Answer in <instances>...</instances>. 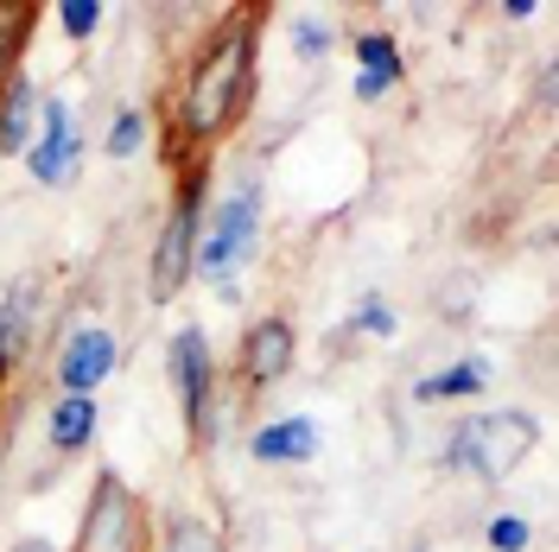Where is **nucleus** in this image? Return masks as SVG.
<instances>
[{"label": "nucleus", "instance_id": "1a4fd4ad", "mask_svg": "<svg viewBox=\"0 0 559 552\" xmlns=\"http://www.w3.org/2000/svg\"><path fill=\"white\" fill-rule=\"evenodd\" d=\"M115 369H121V337H115V324L83 317V324H70V337L58 344L51 381H58V394H103Z\"/></svg>", "mask_w": 559, "mask_h": 552}, {"label": "nucleus", "instance_id": "9b49d317", "mask_svg": "<svg viewBox=\"0 0 559 552\" xmlns=\"http://www.w3.org/2000/svg\"><path fill=\"white\" fill-rule=\"evenodd\" d=\"M324 451V425L312 413H280V419H261L248 432V457L267 464V470H299Z\"/></svg>", "mask_w": 559, "mask_h": 552}, {"label": "nucleus", "instance_id": "6e6552de", "mask_svg": "<svg viewBox=\"0 0 559 552\" xmlns=\"http://www.w3.org/2000/svg\"><path fill=\"white\" fill-rule=\"evenodd\" d=\"M26 172H33L38 191H70L76 172H83V121L64 96H45L38 108V134L26 146Z\"/></svg>", "mask_w": 559, "mask_h": 552}, {"label": "nucleus", "instance_id": "7ed1b4c3", "mask_svg": "<svg viewBox=\"0 0 559 552\" xmlns=\"http://www.w3.org/2000/svg\"><path fill=\"white\" fill-rule=\"evenodd\" d=\"M540 451V419L527 407H489V413H464L439 445V470L471 477V483H509L527 457Z\"/></svg>", "mask_w": 559, "mask_h": 552}, {"label": "nucleus", "instance_id": "412c9836", "mask_svg": "<svg viewBox=\"0 0 559 552\" xmlns=\"http://www.w3.org/2000/svg\"><path fill=\"white\" fill-rule=\"evenodd\" d=\"M108 20L103 0H58V33L70 38V45H83V38H96Z\"/></svg>", "mask_w": 559, "mask_h": 552}, {"label": "nucleus", "instance_id": "20e7f679", "mask_svg": "<svg viewBox=\"0 0 559 552\" xmlns=\"http://www.w3.org/2000/svg\"><path fill=\"white\" fill-rule=\"evenodd\" d=\"M210 204V159H185L173 184V204L159 216V236L146 254V299L153 305H173L178 292L191 286V254H198V223Z\"/></svg>", "mask_w": 559, "mask_h": 552}, {"label": "nucleus", "instance_id": "aec40b11", "mask_svg": "<svg viewBox=\"0 0 559 552\" xmlns=\"http://www.w3.org/2000/svg\"><path fill=\"white\" fill-rule=\"evenodd\" d=\"M349 331H356V337H376V344H394V337H401V311L388 305L382 292H362V299L349 305Z\"/></svg>", "mask_w": 559, "mask_h": 552}, {"label": "nucleus", "instance_id": "dca6fc26", "mask_svg": "<svg viewBox=\"0 0 559 552\" xmlns=\"http://www.w3.org/2000/svg\"><path fill=\"white\" fill-rule=\"evenodd\" d=\"M153 146V108L146 103H128V108H115V121H108V134H103V153L108 159H140Z\"/></svg>", "mask_w": 559, "mask_h": 552}, {"label": "nucleus", "instance_id": "423d86ee", "mask_svg": "<svg viewBox=\"0 0 559 552\" xmlns=\"http://www.w3.org/2000/svg\"><path fill=\"white\" fill-rule=\"evenodd\" d=\"M70 552H153V527H146V502L134 495V483L121 470H103L90 495H83V515H76V540Z\"/></svg>", "mask_w": 559, "mask_h": 552}, {"label": "nucleus", "instance_id": "5701e85b", "mask_svg": "<svg viewBox=\"0 0 559 552\" xmlns=\"http://www.w3.org/2000/svg\"><path fill=\"white\" fill-rule=\"evenodd\" d=\"M7 552H64V547H58V540H45V533H20Z\"/></svg>", "mask_w": 559, "mask_h": 552}, {"label": "nucleus", "instance_id": "f8f14e48", "mask_svg": "<svg viewBox=\"0 0 559 552\" xmlns=\"http://www.w3.org/2000/svg\"><path fill=\"white\" fill-rule=\"evenodd\" d=\"M349 58H356V76H349L356 103H382V96H394V89L407 83V51H401V38L382 33V26H369V33L349 38Z\"/></svg>", "mask_w": 559, "mask_h": 552}, {"label": "nucleus", "instance_id": "6ab92c4d", "mask_svg": "<svg viewBox=\"0 0 559 552\" xmlns=\"http://www.w3.org/2000/svg\"><path fill=\"white\" fill-rule=\"evenodd\" d=\"M153 552H229V540H223L204 515H173Z\"/></svg>", "mask_w": 559, "mask_h": 552}, {"label": "nucleus", "instance_id": "f03ea898", "mask_svg": "<svg viewBox=\"0 0 559 552\" xmlns=\"http://www.w3.org/2000/svg\"><path fill=\"white\" fill-rule=\"evenodd\" d=\"M261 242H267V184L248 172V178H236V184H223L216 204H204L191 279H204V286H216L223 299H236V279L254 267Z\"/></svg>", "mask_w": 559, "mask_h": 552}, {"label": "nucleus", "instance_id": "f3484780", "mask_svg": "<svg viewBox=\"0 0 559 552\" xmlns=\"http://www.w3.org/2000/svg\"><path fill=\"white\" fill-rule=\"evenodd\" d=\"M33 26H38L33 0H0V89H7V76L20 70V51H26Z\"/></svg>", "mask_w": 559, "mask_h": 552}, {"label": "nucleus", "instance_id": "a211bd4d", "mask_svg": "<svg viewBox=\"0 0 559 552\" xmlns=\"http://www.w3.org/2000/svg\"><path fill=\"white\" fill-rule=\"evenodd\" d=\"M286 38H293V58L299 64H324L331 51H337V20L331 13H293V26H286Z\"/></svg>", "mask_w": 559, "mask_h": 552}, {"label": "nucleus", "instance_id": "4be33fe9", "mask_svg": "<svg viewBox=\"0 0 559 552\" xmlns=\"http://www.w3.org/2000/svg\"><path fill=\"white\" fill-rule=\"evenodd\" d=\"M484 547H489V552H527V547H534V520H527V515H509V508H502V515H489Z\"/></svg>", "mask_w": 559, "mask_h": 552}, {"label": "nucleus", "instance_id": "b1692460", "mask_svg": "<svg viewBox=\"0 0 559 552\" xmlns=\"http://www.w3.org/2000/svg\"><path fill=\"white\" fill-rule=\"evenodd\" d=\"M496 13H502V20H534V13H540V0H502Z\"/></svg>", "mask_w": 559, "mask_h": 552}, {"label": "nucleus", "instance_id": "9d476101", "mask_svg": "<svg viewBox=\"0 0 559 552\" xmlns=\"http://www.w3.org/2000/svg\"><path fill=\"white\" fill-rule=\"evenodd\" d=\"M293 362H299V331H293V317H254L242 331V349H236V387L242 394H274L280 381L293 375Z\"/></svg>", "mask_w": 559, "mask_h": 552}, {"label": "nucleus", "instance_id": "f257e3e1", "mask_svg": "<svg viewBox=\"0 0 559 552\" xmlns=\"http://www.w3.org/2000/svg\"><path fill=\"white\" fill-rule=\"evenodd\" d=\"M254 76H261V13L229 7L191 51V64L178 76L173 103V159H210L223 140L248 121L254 103Z\"/></svg>", "mask_w": 559, "mask_h": 552}, {"label": "nucleus", "instance_id": "39448f33", "mask_svg": "<svg viewBox=\"0 0 559 552\" xmlns=\"http://www.w3.org/2000/svg\"><path fill=\"white\" fill-rule=\"evenodd\" d=\"M166 375H173L191 451H216L223 445V362H216V349H210L204 324H178L173 331V344H166Z\"/></svg>", "mask_w": 559, "mask_h": 552}, {"label": "nucleus", "instance_id": "393cba45", "mask_svg": "<svg viewBox=\"0 0 559 552\" xmlns=\"http://www.w3.org/2000/svg\"><path fill=\"white\" fill-rule=\"evenodd\" d=\"M414 552H426V547H414Z\"/></svg>", "mask_w": 559, "mask_h": 552}, {"label": "nucleus", "instance_id": "ddd939ff", "mask_svg": "<svg viewBox=\"0 0 559 552\" xmlns=\"http://www.w3.org/2000/svg\"><path fill=\"white\" fill-rule=\"evenodd\" d=\"M38 108H45V89L33 83V70H13L0 89V159H26L38 134Z\"/></svg>", "mask_w": 559, "mask_h": 552}, {"label": "nucleus", "instance_id": "0eeeda50", "mask_svg": "<svg viewBox=\"0 0 559 552\" xmlns=\"http://www.w3.org/2000/svg\"><path fill=\"white\" fill-rule=\"evenodd\" d=\"M45 317H51V279L38 274V267H26L0 292V394L33 362V344L45 337Z\"/></svg>", "mask_w": 559, "mask_h": 552}, {"label": "nucleus", "instance_id": "2eb2a0df", "mask_svg": "<svg viewBox=\"0 0 559 552\" xmlns=\"http://www.w3.org/2000/svg\"><path fill=\"white\" fill-rule=\"evenodd\" d=\"M489 381H496V362L489 356H457L445 369L414 381V407H457V400H477Z\"/></svg>", "mask_w": 559, "mask_h": 552}, {"label": "nucleus", "instance_id": "4468645a", "mask_svg": "<svg viewBox=\"0 0 559 552\" xmlns=\"http://www.w3.org/2000/svg\"><path fill=\"white\" fill-rule=\"evenodd\" d=\"M103 432V400L96 394H58L51 413H45V445L58 457H83Z\"/></svg>", "mask_w": 559, "mask_h": 552}]
</instances>
